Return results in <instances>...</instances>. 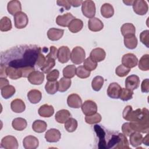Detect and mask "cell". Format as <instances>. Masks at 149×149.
Instances as JSON below:
<instances>
[{
  "label": "cell",
  "mask_w": 149,
  "mask_h": 149,
  "mask_svg": "<svg viewBox=\"0 0 149 149\" xmlns=\"http://www.w3.org/2000/svg\"><path fill=\"white\" fill-rule=\"evenodd\" d=\"M122 63L123 66L131 69L137 65L138 59L133 54L127 53L122 56Z\"/></svg>",
  "instance_id": "obj_8"
},
{
  "label": "cell",
  "mask_w": 149,
  "mask_h": 149,
  "mask_svg": "<svg viewBox=\"0 0 149 149\" xmlns=\"http://www.w3.org/2000/svg\"><path fill=\"white\" fill-rule=\"evenodd\" d=\"M59 76V72L57 69L50 71L47 75V80L48 81H56Z\"/></svg>",
  "instance_id": "obj_49"
},
{
  "label": "cell",
  "mask_w": 149,
  "mask_h": 149,
  "mask_svg": "<svg viewBox=\"0 0 149 149\" xmlns=\"http://www.w3.org/2000/svg\"><path fill=\"white\" fill-rule=\"evenodd\" d=\"M130 68H128L123 66L122 64V65H119L116 68L115 73L117 76L122 77H125L127 74H128V73L130 72Z\"/></svg>",
  "instance_id": "obj_46"
},
{
  "label": "cell",
  "mask_w": 149,
  "mask_h": 149,
  "mask_svg": "<svg viewBox=\"0 0 149 149\" xmlns=\"http://www.w3.org/2000/svg\"><path fill=\"white\" fill-rule=\"evenodd\" d=\"M75 19L74 16L70 13H66L63 15H59L56 19V23L62 27H68L72 20Z\"/></svg>",
  "instance_id": "obj_14"
},
{
  "label": "cell",
  "mask_w": 149,
  "mask_h": 149,
  "mask_svg": "<svg viewBox=\"0 0 149 149\" xmlns=\"http://www.w3.org/2000/svg\"><path fill=\"white\" fill-rule=\"evenodd\" d=\"M83 27V22L79 19H74L71 21L68 26V29L70 31L73 33H76L80 31Z\"/></svg>",
  "instance_id": "obj_27"
},
{
  "label": "cell",
  "mask_w": 149,
  "mask_h": 149,
  "mask_svg": "<svg viewBox=\"0 0 149 149\" xmlns=\"http://www.w3.org/2000/svg\"><path fill=\"white\" fill-rule=\"evenodd\" d=\"M120 31L123 36L129 34H135L136 28L132 23H126L121 26Z\"/></svg>",
  "instance_id": "obj_32"
},
{
  "label": "cell",
  "mask_w": 149,
  "mask_h": 149,
  "mask_svg": "<svg viewBox=\"0 0 149 149\" xmlns=\"http://www.w3.org/2000/svg\"><path fill=\"white\" fill-rule=\"evenodd\" d=\"M81 11L84 16L88 18H93L95 15V5L94 2L91 0H86L81 4Z\"/></svg>",
  "instance_id": "obj_3"
},
{
  "label": "cell",
  "mask_w": 149,
  "mask_h": 149,
  "mask_svg": "<svg viewBox=\"0 0 149 149\" xmlns=\"http://www.w3.org/2000/svg\"><path fill=\"white\" fill-rule=\"evenodd\" d=\"M12 25L10 19L6 17H3L0 20V30L1 31H8L12 29Z\"/></svg>",
  "instance_id": "obj_37"
},
{
  "label": "cell",
  "mask_w": 149,
  "mask_h": 149,
  "mask_svg": "<svg viewBox=\"0 0 149 149\" xmlns=\"http://www.w3.org/2000/svg\"><path fill=\"white\" fill-rule=\"evenodd\" d=\"M123 118L130 122L149 125V113L147 108L137 109L133 111L130 105L126 106L123 111Z\"/></svg>",
  "instance_id": "obj_1"
},
{
  "label": "cell",
  "mask_w": 149,
  "mask_h": 149,
  "mask_svg": "<svg viewBox=\"0 0 149 149\" xmlns=\"http://www.w3.org/2000/svg\"><path fill=\"white\" fill-rule=\"evenodd\" d=\"M77 127V121L72 118H69L65 123V128L68 132H74Z\"/></svg>",
  "instance_id": "obj_40"
},
{
  "label": "cell",
  "mask_w": 149,
  "mask_h": 149,
  "mask_svg": "<svg viewBox=\"0 0 149 149\" xmlns=\"http://www.w3.org/2000/svg\"><path fill=\"white\" fill-rule=\"evenodd\" d=\"M14 22L16 28L22 29L26 27L29 22V19L27 15L23 12H19L14 15Z\"/></svg>",
  "instance_id": "obj_4"
},
{
  "label": "cell",
  "mask_w": 149,
  "mask_h": 149,
  "mask_svg": "<svg viewBox=\"0 0 149 149\" xmlns=\"http://www.w3.org/2000/svg\"><path fill=\"white\" fill-rule=\"evenodd\" d=\"M27 98L31 103L34 104H37L41 100L42 94L41 91L38 90H31L27 93Z\"/></svg>",
  "instance_id": "obj_25"
},
{
  "label": "cell",
  "mask_w": 149,
  "mask_h": 149,
  "mask_svg": "<svg viewBox=\"0 0 149 149\" xmlns=\"http://www.w3.org/2000/svg\"><path fill=\"white\" fill-rule=\"evenodd\" d=\"M140 40L147 48L149 47V31L148 30H144L140 33Z\"/></svg>",
  "instance_id": "obj_48"
},
{
  "label": "cell",
  "mask_w": 149,
  "mask_h": 149,
  "mask_svg": "<svg viewBox=\"0 0 149 149\" xmlns=\"http://www.w3.org/2000/svg\"><path fill=\"white\" fill-rule=\"evenodd\" d=\"M27 79L31 84L34 85H40L44 81V74L41 72L34 70L29 74Z\"/></svg>",
  "instance_id": "obj_10"
},
{
  "label": "cell",
  "mask_w": 149,
  "mask_h": 149,
  "mask_svg": "<svg viewBox=\"0 0 149 149\" xmlns=\"http://www.w3.org/2000/svg\"><path fill=\"white\" fill-rule=\"evenodd\" d=\"M101 15L105 18H110L114 14V9L113 6L108 3L103 4L101 7Z\"/></svg>",
  "instance_id": "obj_30"
},
{
  "label": "cell",
  "mask_w": 149,
  "mask_h": 149,
  "mask_svg": "<svg viewBox=\"0 0 149 149\" xmlns=\"http://www.w3.org/2000/svg\"><path fill=\"white\" fill-rule=\"evenodd\" d=\"M148 136L149 134L147 133V135L146 136V137H144L143 140H142V143H143V144H144L146 146H148V143H149V139H148Z\"/></svg>",
  "instance_id": "obj_58"
},
{
  "label": "cell",
  "mask_w": 149,
  "mask_h": 149,
  "mask_svg": "<svg viewBox=\"0 0 149 149\" xmlns=\"http://www.w3.org/2000/svg\"><path fill=\"white\" fill-rule=\"evenodd\" d=\"M83 113L86 115L94 114L97 111V105L96 103L92 100H86L81 106Z\"/></svg>",
  "instance_id": "obj_7"
},
{
  "label": "cell",
  "mask_w": 149,
  "mask_h": 149,
  "mask_svg": "<svg viewBox=\"0 0 149 149\" xmlns=\"http://www.w3.org/2000/svg\"><path fill=\"white\" fill-rule=\"evenodd\" d=\"M63 33L64 30L62 29L51 28L47 31V36L51 41H57L62 37Z\"/></svg>",
  "instance_id": "obj_20"
},
{
  "label": "cell",
  "mask_w": 149,
  "mask_h": 149,
  "mask_svg": "<svg viewBox=\"0 0 149 149\" xmlns=\"http://www.w3.org/2000/svg\"><path fill=\"white\" fill-rule=\"evenodd\" d=\"M6 73L7 76L13 80H17L23 77V73L21 68L8 66H6Z\"/></svg>",
  "instance_id": "obj_17"
},
{
  "label": "cell",
  "mask_w": 149,
  "mask_h": 149,
  "mask_svg": "<svg viewBox=\"0 0 149 149\" xmlns=\"http://www.w3.org/2000/svg\"><path fill=\"white\" fill-rule=\"evenodd\" d=\"M140 84V79L138 76L135 74H132L127 77L125 80V87L126 88L131 90L137 89Z\"/></svg>",
  "instance_id": "obj_13"
},
{
  "label": "cell",
  "mask_w": 149,
  "mask_h": 149,
  "mask_svg": "<svg viewBox=\"0 0 149 149\" xmlns=\"http://www.w3.org/2000/svg\"><path fill=\"white\" fill-rule=\"evenodd\" d=\"M47 127V123L41 120H35L32 125L33 130L37 133H42L44 132Z\"/></svg>",
  "instance_id": "obj_31"
},
{
  "label": "cell",
  "mask_w": 149,
  "mask_h": 149,
  "mask_svg": "<svg viewBox=\"0 0 149 149\" xmlns=\"http://www.w3.org/2000/svg\"><path fill=\"white\" fill-rule=\"evenodd\" d=\"M122 130L123 134L126 136H129L133 132H134L130 127L129 122H126L122 125Z\"/></svg>",
  "instance_id": "obj_50"
},
{
  "label": "cell",
  "mask_w": 149,
  "mask_h": 149,
  "mask_svg": "<svg viewBox=\"0 0 149 149\" xmlns=\"http://www.w3.org/2000/svg\"><path fill=\"white\" fill-rule=\"evenodd\" d=\"M123 2L125 3L126 5H132L133 1H123Z\"/></svg>",
  "instance_id": "obj_59"
},
{
  "label": "cell",
  "mask_w": 149,
  "mask_h": 149,
  "mask_svg": "<svg viewBox=\"0 0 149 149\" xmlns=\"http://www.w3.org/2000/svg\"><path fill=\"white\" fill-rule=\"evenodd\" d=\"M58 56V49L54 46H51L49 52L47 55L46 58H50L54 59H56Z\"/></svg>",
  "instance_id": "obj_51"
},
{
  "label": "cell",
  "mask_w": 149,
  "mask_h": 149,
  "mask_svg": "<svg viewBox=\"0 0 149 149\" xmlns=\"http://www.w3.org/2000/svg\"><path fill=\"white\" fill-rule=\"evenodd\" d=\"M101 116L98 113H95L94 114L86 116L85 117V121L87 123L90 125H93L95 123H98L101 120Z\"/></svg>",
  "instance_id": "obj_42"
},
{
  "label": "cell",
  "mask_w": 149,
  "mask_h": 149,
  "mask_svg": "<svg viewBox=\"0 0 149 149\" xmlns=\"http://www.w3.org/2000/svg\"><path fill=\"white\" fill-rule=\"evenodd\" d=\"M38 139L33 136H27L23 140V146L26 149H36L38 147Z\"/></svg>",
  "instance_id": "obj_15"
},
{
  "label": "cell",
  "mask_w": 149,
  "mask_h": 149,
  "mask_svg": "<svg viewBox=\"0 0 149 149\" xmlns=\"http://www.w3.org/2000/svg\"><path fill=\"white\" fill-rule=\"evenodd\" d=\"M46 61L44 65L40 68L42 72L44 73H48L50 70L55 66V59L50 58H46Z\"/></svg>",
  "instance_id": "obj_41"
},
{
  "label": "cell",
  "mask_w": 149,
  "mask_h": 149,
  "mask_svg": "<svg viewBox=\"0 0 149 149\" xmlns=\"http://www.w3.org/2000/svg\"><path fill=\"white\" fill-rule=\"evenodd\" d=\"M69 2L73 7H78L82 4L83 1L81 0H69Z\"/></svg>",
  "instance_id": "obj_55"
},
{
  "label": "cell",
  "mask_w": 149,
  "mask_h": 149,
  "mask_svg": "<svg viewBox=\"0 0 149 149\" xmlns=\"http://www.w3.org/2000/svg\"><path fill=\"white\" fill-rule=\"evenodd\" d=\"M46 57L41 52L39 53L38 54V58H37V60L36 61V65L39 67V68H41L45 63V61H46Z\"/></svg>",
  "instance_id": "obj_52"
},
{
  "label": "cell",
  "mask_w": 149,
  "mask_h": 149,
  "mask_svg": "<svg viewBox=\"0 0 149 149\" xmlns=\"http://www.w3.org/2000/svg\"><path fill=\"white\" fill-rule=\"evenodd\" d=\"M141 90L143 93H148L149 91V80L148 79H144L141 85Z\"/></svg>",
  "instance_id": "obj_54"
},
{
  "label": "cell",
  "mask_w": 149,
  "mask_h": 149,
  "mask_svg": "<svg viewBox=\"0 0 149 149\" xmlns=\"http://www.w3.org/2000/svg\"><path fill=\"white\" fill-rule=\"evenodd\" d=\"M76 68L74 65H69L63 69V75L64 77L71 79L76 75Z\"/></svg>",
  "instance_id": "obj_36"
},
{
  "label": "cell",
  "mask_w": 149,
  "mask_h": 149,
  "mask_svg": "<svg viewBox=\"0 0 149 149\" xmlns=\"http://www.w3.org/2000/svg\"><path fill=\"white\" fill-rule=\"evenodd\" d=\"M121 90L122 87L118 83H111L107 88V94L111 98L118 99L119 98Z\"/></svg>",
  "instance_id": "obj_9"
},
{
  "label": "cell",
  "mask_w": 149,
  "mask_h": 149,
  "mask_svg": "<svg viewBox=\"0 0 149 149\" xmlns=\"http://www.w3.org/2000/svg\"><path fill=\"white\" fill-rule=\"evenodd\" d=\"M67 103L69 107L72 108H79L82 105V100L77 94H71L67 98Z\"/></svg>",
  "instance_id": "obj_16"
},
{
  "label": "cell",
  "mask_w": 149,
  "mask_h": 149,
  "mask_svg": "<svg viewBox=\"0 0 149 149\" xmlns=\"http://www.w3.org/2000/svg\"><path fill=\"white\" fill-rule=\"evenodd\" d=\"M15 91L14 86L8 84L1 88V95L5 99H8L15 94Z\"/></svg>",
  "instance_id": "obj_34"
},
{
  "label": "cell",
  "mask_w": 149,
  "mask_h": 149,
  "mask_svg": "<svg viewBox=\"0 0 149 149\" xmlns=\"http://www.w3.org/2000/svg\"><path fill=\"white\" fill-rule=\"evenodd\" d=\"M76 74L81 79H86L90 76V72L87 70L83 66H79L76 68Z\"/></svg>",
  "instance_id": "obj_44"
},
{
  "label": "cell",
  "mask_w": 149,
  "mask_h": 149,
  "mask_svg": "<svg viewBox=\"0 0 149 149\" xmlns=\"http://www.w3.org/2000/svg\"><path fill=\"white\" fill-rule=\"evenodd\" d=\"M142 140L143 136L139 132H134L130 135V143L134 147H137L140 146L142 143Z\"/></svg>",
  "instance_id": "obj_29"
},
{
  "label": "cell",
  "mask_w": 149,
  "mask_h": 149,
  "mask_svg": "<svg viewBox=\"0 0 149 149\" xmlns=\"http://www.w3.org/2000/svg\"><path fill=\"white\" fill-rule=\"evenodd\" d=\"M115 148H121V149H129L130 148L129 146V143L127 140V138L126 136H125L123 134L120 133V140L119 143L116 146V147Z\"/></svg>",
  "instance_id": "obj_47"
},
{
  "label": "cell",
  "mask_w": 149,
  "mask_h": 149,
  "mask_svg": "<svg viewBox=\"0 0 149 149\" xmlns=\"http://www.w3.org/2000/svg\"><path fill=\"white\" fill-rule=\"evenodd\" d=\"M133 9L134 12L139 15H146L148 9V6L146 1L143 0H135L133 1Z\"/></svg>",
  "instance_id": "obj_5"
},
{
  "label": "cell",
  "mask_w": 149,
  "mask_h": 149,
  "mask_svg": "<svg viewBox=\"0 0 149 149\" xmlns=\"http://www.w3.org/2000/svg\"><path fill=\"white\" fill-rule=\"evenodd\" d=\"M61 137V132L56 129H50L45 134V139L49 143L58 142Z\"/></svg>",
  "instance_id": "obj_12"
},
{
  "label": "cell",
  "mask_w": 149,
  "mask_h": 149,
  "mask_svg": "<svg viewBox=\"0 0 149 149\" xmlns=\"http://www.w3.org/2000/svg\"><path fill=\"white\" fill-rule=\"evenodd\" d=\"M27 123L25 119L22 118H16L12 122V126L14 129L18 131H22L27 127Z\"/></svg>",
  "instance_id": "obj_28"
},
{
  "label": "cell",
  "mask_w": 149,
  "mask_h": 149,
  "mask_svg": "<svg viewBox=\"0 0 149 149\" xmlns=\"http://www.w3.org/2000/svg\"><path fill=\"white\" fill-rule=\"evenodd\" d=\"M83 66L88 71H92L96 69L97 66V62L91 59L90 57H88L84 61Z\"/></svg>",
  "instance_id": "obj_45"
},
{
  "label": "cell",
  "mask_w": 149,
  "mask_h": 149,
  "mask_svg": "<svg viewBox=\"0 0 149 149\" xmlns=\"http://www.w3.org/2000/svg\"><path fill=\"white\" fill-rule=\"evenodd\" d=\"M40 116L44 118H49L54 113V109L52 105L48 104H44L41 105L38 110Z\"/></svg>",
  "instance_id": "obj_21"
},
{
  "label": "cell",
  "mask_w": 149,
  "mask_h": 149,
  "mask_svg": "<svg viewBox=\"0 0 149 149\" xmlns=\"http://www.w3.org/2000/svg\"><path fill=\"white\" fill-rule=\"evenodd\" d=\"M6 66L2 63L1 66V73H0L1 77L6 78V77H7L6 73Z\"/></svg>",
  "instance_id": "obj_56"
},
{
  "label": "cell",
  "mask_w": 149,
  "mask_h": 149,
  "mask_svg": "<svg viewBox=\"0 0 149 149\" xmlns=\"http://www.w3.org/2000/svg\"><path fill=\"white\" fill-rule=\"evenodd\" d=\"M7 9L8 12L12 15H15L16 13L21 12L22 5L20 2L17 0L10 1L8 3Z\"/></svg>",
  "instance_id": "obj_22"
},
{
  "label": "cell",
  "mask_w": 149,
  "mask_h": 149,
  "mask_svg": "<svg viewBox=\"0 0 149 149\" xmlns=\"http://www.w3.org/2000/svg\"><path fill=\"white\" fill-rule=\"evenodd\" d=\"M139 68L143 71L149 70V55L145 54L141 56L139 62Z\"/></svg>",
  "instance_id": "obj_39"
},
{
  "label": "cell",
  "mask_w": 149,
  "mask_h": 149,
  "mask_svg": "<svg viewBox=\"0 0 149 149\" xmlns=\"http://www.w3.org/2000/svg\"><path fill=\"white\" fill-rule=\"evenodd\" d=\"M12 110L16 113H22L26 109V105L23 100L16 98L13 100L10 104Z\"/></svg>",
  "instance_id": "obj_23"
},
{
  "label": "cell",
  "mask_w": 149,
  "mask_h": 149,
  "mask_svg": "<svg viewBox=\"0 0 149 149\" xmlns=\"http://www.w3.org/2000/svg\"><path fill=\"white\" fill-rule=\"evenodd\" d=\"M70 51L67 46H62L58 49L57 58L59 62L65 63L68 62L70 58Z\"/></svg>",
  "instance_id": "obj_11"
},
{
  "label": "cell",
  "mask_w": 149,
  "mask_h": 149,
  "mask_svg": "<svg viewBox=\"0 0 149 149\" xmlns=\"http://www.w3.org/2000/svg\"><path fill=\"white\" fill-rule=\"evenodd\" d=\"M56 3L58 6L63 7L66 10H69L71 7L69 0H58Z\"/></svg>",
  "instance_id": "obj_53"
},
{
  "label": "cell",
  "mask_w": 149,
  "mask_h": 149,
  "mask_svg": "<svg viewBox=\"0 0 149 149\" xmlns=\"http://www.w3.org/2000/svg\"><path fill=\"white\" fill-rule=\"evenodd\" d=\"M9 84V81L5 77H1L0 79V88L1 89L3 87Z\"/></svg>",
  "instance_id": "obj_57"
},
{
  "label": "cell",
  "mask_w": 149,
  "mask_h": 149,
  "mask_svg": "<svg viewBox=\"0 0 149 149\" xmlns=\"http://www.w3.org/2000/svg\"><path fill=\"white\" fill-rule=\"evenodd\" d=\"M106 52L101 48H95L93 49L90 54V57L96 62H101L105 58Z\"/></svg>",
  "instance_id": "obj_18"
},
{
  "label": "cell",
  "mask_w": 149,
  "mask_h": 149,
  "mask_svg": "<svg viewBox=\"0 0 149 149\" xmlns=\"http://www.w3.org/2000/svg\"><path fill=\"white\" fill-rule=\"evenodd\" d=\"M71 80L70 79H68L66 77H62L58 81L59 87L58 91L59 92H65L68 90V88L71 86Z\"/></svg>",
  "instance_id": "obj_35"
},
{
  "label": "cell",
  "mask_w": 149,
  "mask_h": 149,
  "mask_svg": "<svg viewBox=\"0 0 149 149\" xmlns=\"http://www.w3.org/2000/svg\"><path fill=\"white\" fill-rule=\"evenodd\" d=\"M88 27L90 30L97 32L101 31L103 29L104 24L101 20L94 17L89 19L88 22Z\"/></svg>",
  "instance_id": "obj_19"
},
{
  "label": "cell",
  "mask_w": 149,
  "mask_h": 149,
  "mask_svg": "<svg viewBox=\"0 0 149 149\" xmlns=\"http://www.w3.org/2000/svg\"><path fill=\"white\" fill-rule=\"evenodd\" d=\"M1 146L5 149H17L19 144L15 137L12 136H6L1 140Z\"/></svg>",
  "instance_id": "obj_6"
},
{
  "label": "cell",
  "mask_w": 149,
  "mask_h": 149,
  "mask_svg": "<svg viewBox=\"0 0 149 149\" xmlns=\"http://www.w3.org/2000/svg\"><path fill=\"white\" fill-rule=\"evenodd\" d=\"M104 80L102 76H97L92 80L91 86L93 89L95 91H98L102 88L104 84Z\"/></svg>",
  "instance_id": "obj_38"
},
{
  "label": "cell",
  "mask_w": 149,
  "mask_h": 149,
  "mask_svg": "<svg viewBox=\"0 0 149 149\" xmlns=\"http://www.w3.org/2000/svg\"><path fill=\"white\" fill-rule=\"evenodd\" d=\"M59 84L58 81H48L45 86V89L47 93L49 94H54L58 91Z\"/></svg>",
  "instance_id": "obj_33"
},
{
  "label": "cell",
  "mask_w": 149,
  "mask_h": 149,
  "mask_svg": "<svg viewBox=\"0 0 149 149\" xmlns=\"http://www.w3.org/2000/svg\"><path fill=\"white\" fill-rule=\"evenodd\" d=\"M70 113L67 109H61L58 111L55 116L56 121L59 123H65L70 118Z\"/></svg>",
  "instance_id": "obj_26"
},
{
  "label": "cell",
  "mask_w": 149,
  "mask_h": 149,
  "mask_svg": "<svg viewBox=\"0 0 149 149\" xmlns=\"http://www.w3.org/2000/svg\"><path fill=\"white\" fill-rule=\"evenodd\" d=\"M124 44L128 49H133L136 48L137 45V39L135 34H129L124 36Z\"/></svg>",
  "instance_id": "obj_24"
},
{
  "label": "cell",
  "mask_w": 149,
  "mask_h": 149,
  "mask_svg": "<svg viewBox=\"0 0 149 149\" xmlns=\"http://www.w3.org/2000/svg\"><path fill=\"white\" fill-rule=\"evenodd\" d=\"M85 51L82 47L79 46L75 47L73 48L70 54L71 61L76 65H79L83 62L85 60Z\"/></svg>",
  "instance_id": "obj_2"
},
{
  "label": "cell",
  "mask_w": 149,
  "mask_h": 149,
  "mask_svg": "<svg viewBox=\"0 0 149 149\" xmlns=\"http://www.w3.org/2000/svg\"><path fill=\"white\" fill-rule=\"evenodd\" d=\"M133 91L132 90L127 88H122L119 98L123 101H126L131 100L133 98Z\"/></svg>",
  "instance_id": "obj_43"
}]
</instances>
